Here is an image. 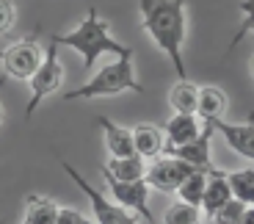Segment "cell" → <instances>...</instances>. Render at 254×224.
<instances>
[{"mask_svg":"<svg viewBox=\"0 0 254 224\" xmlns=\"http://www.w3.org/2000/svg\"><path fill=\"white\" fill-rule=\"evenodd\" d=\"M138 11H141V28L172 58L180 80L188 77L183 61V45H185V33H188L185 0H138Z\"/></svg>","mask_w":254,"mask_h":224,"instance_id":"6da1fadb","label":"cell"},{"mask_svg":"<svg viewBox=\"0 0 254 224\" xmlns=\"http://www.w3.org/2000/svg\"><path fill=\"white\" fill-rule=\"evenodd\" d=\"M50 42L53 45H66V47H72V50H77L83 56V67H86V70L97 67V58H100L102 53H111V56H130V53H135V47L122 45V42H116V39L111 36L108 22H102L94 6L86 11V19L80 22L77 31L53 33Z\"/></svg>","mask_w":254,"mask_h":224,"instance_id":"7a4b0ae2","label":"cell"},{"mask_svg":"<svg viewBox=\"0 0 254 224\" xmlns=\"http://www.w3.org/2000/svg\"><path fill=\"white\" fill-rule=\"evenodd\" d=\"M133 58L135 53L130 56H119V61H111L108 67H102L89 83L77 86V89L66 91L64 100H94V97H116L122 91H144V86L135 80V70H133Z\"/></svg>","mask_w":254,"mask_h":224,"instance_id":"3957f363","label":"cell"},{"mask_svg":"<svg viewBox=\"0 0 254 224\" xmlns=\"http://www.w3.org/2000/svg\"><path fill=\"white\" fill-rule=\"evenodd\" d=\"M61 166H64V172L69 174L72 180H75V186L80 188L86 197H89V202H91V211H94V222L97 224H144L135 213H130V211H125L122 205H116L114 199H105L97 188H91V183H86V177H83L80 172H77L75 166H69L66 160H61Z\"/></svg>","mask_w":254,"mask_h":224,"instance_id":"277c9868","label":"cell"},{"mask_svg":"<svg viewBox=\"0 0 254 224\" xmlns=\"http://www.w3.org/2000/svg\"><path fill=\"white\" fill-rule=\"evenodd\" d=\"M28 80H31V100H28V105H25V119H31L33 111L39 108V103H45L47 97L64 83V67H61V61H58V45L47 47V56L42 58L39 70L33 72Z\"/></svg>","mask_w":254,"mask_h":224,"instance_id":"5b68a950","label":"cell"},{"mask_svg":"<svg viewBox=\"0 0 254 224\" xmlns=\"http://www.w3.org/2000/svg\"><path fill=\"white\" fill-rule=\"evenodd\" d=\"M42 58H45V53L39 47V39L28 36V39H19V42L8 45L6 50L0 53V64H3V72H6L8 77L28 80V77L39 70Z\"/></svg>","mask_w":254,"mask_h":224,"instance_id":"8992f818","label":"cell"},{"mask_svg":"<svg viewBox=\"0 0 254 224\" xmlns=\"http://www.w3.org/2000/svg\"><path fill=\"white\" fill-rule=\"evenodd\" d=\"M105 183H108L111 194H114L116 205H122L125 211L135 213L144 224H158L149 211V186H146V180H114L108 174H102Z\"/></svg>","mask_w":254,"mask_h":224,"instance_id":"52a82bcc","label":"cell"},{"mask_svg":"<svg viewBox=\"0 0 254 224\" xmlns=\"http://www.w3.org/2000/svg\"><path fill=\"white\" fill-rule=\"evenodd\" d=\"M190 172H196V166H190V163H185V160H180V158H158L155 163L146 166L144 180H146L149 188L172 194V191H177V186Z\"/></svg>","mask_w":254,"mask_h":224,"instance_id":"ba28073f","label":"cell"},{"mask_svg":"<svg viewBox=\"0 0 254 224\" xmlns=\"http://www.w3.org/2000/svg\"><path fill=\"white\" fill-rule=\"evenodd\" d=\"M210 128L216 130V133H221L224 141H227L241 158H246V160L254 158V125L252 122L232 125V122H224V119H213L210 122Z\"/></svg>","mask_w":254,"mask_h":224,"instance_id":"9c48e42d","label":"cell"},{"mask_svg":"<svg viewBox=\"0 0 254 224\" xmlns=\"http://www.w3.org/2000/svg\"><path fill=\"white\" fill-rule=\"evenodd\" d=\"M210 139H213V128H210V122H204L202 133L193 141L180 144V147H172V149H166V152L180 158V160H185V163H190V166H196V169H210L213 166V160H210Z\"/></svg>","mask_w":254,"mask_h":224,"instance_id":"30bf717a","label":"cell"},{"mask_svg":"<svg viewBox=\"0 0 254 224\" xmlns=\"http://www.w3.org/2000/svg\"><path fill=\"white\" fill-rule=\"evenodd\" d=\"M199 133H202V122H199L196 114H174L172 119L163 125V136H166L163 152L172 149V147H180V144H188V141H193Z\"/></svg>","mask_w":254,"mask_h":224,"instance_id":"8fae6325","label":"cell"},{"mask_svg":"<svg viewBox=\"0 0 254 224\" xmlns=\"http://www.w3.org/2000/svg\"><path fill=\"white\" fill-rule=\"evenodd\" d=\"M232 199V191H229V183H227V174L218 172L216 166L207 169V183H204V191H202V202L199 208L204 211V216H213L221 205H227Z\"/></svg>","mask_w":254,"mask_h":224,"instance_id":"7c38bea8","label":"cell"},{"mask_svg":"<svg viewBox=\"0 0 254 224\" xmlns=\"http://www.w3.org/2000/svg\"><path fill=\"white\" fill-rule=\"evenodd\" d=\"M227 105H229V100L221 89H216V86H202V89L196 91V111H193V114L202 122L224 119Z\"/></svg>","mask_w":254,"mask_h":224,"instance_id":"4fadbf2b","label":"cell"},{"mask_svg":"<svg viewBox=\"0 0 254 224\" xmlns=\"http://www.w3.org/2000/svg\"><path fill=\"white\" fill-rule=\"evenodd\" d=\"M97 125H100L102 133H105V147H108L111 158L135 155V149H133V133H130L127 128H122V125H116V122L105 119V116H100V119H97Z\"/></svg>","mask_w":254,"mask_h":224,"instance_id":"5bb4252c","label":"cell"},{"mask_svg":"<svg viewBox=\"0 0 254 224\" xmlns=\"http://www.w3.org/2000/svg\"><path fill=\"white\" fill-rule=\"evenodd\" d=\"M130 133H133L135 155H141V158H158V155L163 152L166 136L158 125H138V128L130 130Z\"/></svg>","mask_w":254,"mask_h":224,"instance_id":"9a60e30c","label":"cell"},{"mask_svg":"<svg viewBox=\"0 0 254 224\" xmlns=\"http://www.w3.org/2000/svg\"><path fill=\"white\" fill-rule=\"evenodd\" d=\"M146 172V158L141 155H125V158H111L102 169V174H108L114 180H141Z\"/></svg>","mask_w":254,"mask_h":224,"instance_id":"2e32d148","label":"cell"},{"mask_svg":"<svg viewBox=\"0 0 254 224\" xmlns=\"http://www.w3.org/2000/svg\"><path fill=\"white\" fill-rule=\"evenodd\" d=\"M58 205L50 197H39L31 194L25 199V224H56Z\"/></svg>","mask_w":254,"mask_h":224,"instance_id":"e0dca14e","label":"cell"},{"mask_svg":"<svg viewBox=\"0 0 254 224\" xmlns=\"http://www.w3.org/2000/svg\"><path fill=\"white\" fill-rule=\"evenodd\" d=\"M196 91L199 86H193L188 77L177 80L169 91V105H172L174 114H193L196 111Z\"/></svg>","mask_w":254,"mask_h":224,"instance_id":"ac0fdd59","label":"cell"},{"mask_svg":"<svg viewBox=\"0 0 254 224\" xmlns=\"http://www.w3.org/2000/svg\"><path fill=\"white\" fill-rule=\"evenodd\" d=\"M227 183H229V191H232V199H238L243 205H252L254 202V169L252 166L229 172Z\"/></svg>","mask_w":254,"mask_h":224,"instance_id":"d6986e66","label":"cell"},{"mask_svg":"<svg viewBox=\"0 0 254 224\" xmlns=\"http://www.w3.org/2000/svg\"><path fill=\"white\" fill-rule=\"evenodd\" d=\"M204 183H207V169H196V172H190L188 177L183 180L177 186V194L183 202H188V205H196L202 202V191H204Z\"/></svg>","mask_w":254,"mask_h":224,"instance_id":"ffe728a7","label":"cell"},{"mask_svg":"<svg viewBox=\"0 0 254 224\" xmlns=\"http://www.w3.org/2000/svg\"><path fill=\"white\" fill-rule=\"evenodd\" d=\"M199 219H202V211H199L196 205H188V202H174V205L166 208L163 213V222L160 224H196Z\"/></svg>","mask_w":254,"mask_h":224,"instance_id":"44dd1931","label":"cell"},{"mask_svg":"<svg viewBox=\"0 0 254 224\" xmlns=\"http://www.w3.org/2000/svg\"><path fill=\"white\" fill-rule=\"evenodd\" d=\"M249 208L252 205H243V202H238V199H229L227 205H221L213 216H210V222H216V224H241Z\"/></svg>","mask_w":254,"mask_h":224,"instance_id":"7402d4cb","label":"cell"},{"mask_svg":"<svg viewBox=\"0 0 254 224\" xmlns=\"http://www.w3.org/2000/svg\"><path fill=\"white\" fill-rule=\"evenodd\" d=\"M17 22V8L14 0H0V36H6Z\"/></svg>","mask_w":254,"mask_h":224,"instance_id":"603a6c76","label":"cell"},{"mask_svg":"<svg viewBox=\"0 0 254 224\" xmlns=\"http://www.w3.org/2000/svg\"><path fill=\"white\" fill-rule=\"evenodd\" d=\"M56 224H94V222L86 219L80 211H75V208H58Z\"/></svg>","mask_w":254,"mask_h":224,"instance_id":"cb8c5ba5","label":"cell"},{"mask_svg":"<svg viewBox=\"0 0 254 224\" xmlns=\"http://www.w3.org/2000/svg\"><path fill=\"white\" fill-rule=\"evenodd\" d=\"M0 122H3V105H0Z\"/></svg>","mask_w":254,"mask_h":224,"instance_id":"d4e9b609","label":"cell"},{"mask_svg":"<svg viewBox=\"0 0 254 224\" xmlns=\"http://www.w3.org/2000/svg\"><path fill=\"white\" fill-rule=\"evenodd\" d=\"M0 224H3V222H0Z\"/></svg>","mask_w":254,"mask_h":224,"instance_id":"484cf974","label":"cell"},{"mask_svg":"<svg viewBox=\"0 0 254 224\" xmlns=\"http://www.w3.org/2000/svg\"><path fill=\"white\" fill-rule=\"evenodd\" d=\"M196 224H199V222H196Z\"/></svg>","mask_w":254,"mask_h":224,"instance_id":"4316f807","label":"cell"}]
</instances>
